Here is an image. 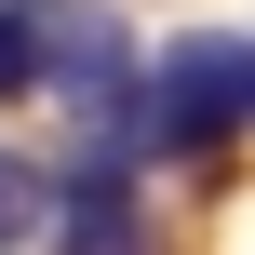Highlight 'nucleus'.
Masks as SVG:
<instances>
[{"instance_id":"obj_1","label":"nucleus","mask_w":255,"mask_h":255,"mask_svg":"<svg viewBox=\"0 0 255 255\" xmlns=\"http://www.w3.org/2000/svg\"><path fill=\"white\" fill-rule=\"evenodd\" d=\"M134 81L148 67H134V40H121L108 0H0V94H81V108H108Z\"/></svg>"},{"instance_id":"obj_2","label":"nucleus","mask_w":255,"mask_h":255,"mask_svg":"<svg viewBox=\"0 0 255 255\" xmlns=\"http://www.w3.org/2000/svg\"><path fill=\"white\" fill-rule=\"evenodd\" d=\"M242 121V94H229V40H175L161 67H148V148H215Z\"/></svg>"},{"instance_id":"obj_3","label":"nucleus","mask_w":255,"mask_h":255,"mask_svg":"<svg viewBox=\"0 0 255 255\" xmlns=\"http://www.w3.org/2000/svg\"><path fill=\"white\" fill-rule=\"evenodd\" d=\"M54 229H67V255H148V215H134V188H108V161H81Z\"/></svg>"},{"instance_id":"obj_4","label":"nucleus","mask_w":255,"mask_h":255,"mask_svg":"<svg viewBox=\"0 0 255 255\" xmlns=\"http://www.w3.org/2000/svg\"><path fill=\"white\" fill-rule=\"evenodd\" d=\"M40 215H54V202H40V175H27V161H13V148H0V255L27 242V229H40Z\"/></svg>"},{"instance_id":"obj_5","label":"nucleus","mask_w":255,"mask_h":255,"mask_svg":"<svg viewBox=\"0 0 255 255\" xmlns=\"http://www.w3.org/2000/svg\"><path fill=\"white\" fill-rule=\"evenodd\" d=\"M229 94H242V121H255V40H229Z\"/></svg>"}]
</instances>
